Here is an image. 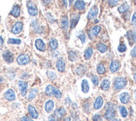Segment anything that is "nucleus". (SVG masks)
<instances>
[{"label":"nucleus","mask_w":136,"mask_h":121,"mask_svg":"<svg viewBox=\"0 0 136 121\" xmlns=\"http://www.w3.org/2000/svg\"><path fill=\"white\" fill-rule=\"evenodd\" d=\"M126 36L127 38H129V44H133L134 42H136V28H134V29L132 31H129V32L127 33Z\"/></svg>","instance_id":"6e6552de"},{"label":"nucleus","mask_w":136,"mask_h":121,"mask_svg":"<svg viewBox=\"0 0 136 121\" xmlns=\"http://www.w3.org/2000/svg\"><path fill=\"white\" fill-rule=\"evenodd\" d=\"M81 87H82V91L83 93H88V90H89V85H88V81L86 79H83L82 81V85H81Z\"/></svg>","instance_id":"5701e85b"},{"label":"nucleus","mask_w":136,"mask_h":121,"mask_svg":"<svg viewBox=\"0 0 136 121\" xmlns=\"http://www.w3.org/2000/svg\"><path fill=\"white\" fill-rule=\"evenodd\" d=\"M45 94L47 95H54L57 99H61L62 97V94L59 91V89L52 85L47 86V88L45 89Z\"/></svg>","instance_id":"f03ea898"},{"label":"nucleus","mask_w":136,"mask_h":121,"mask_svg":"<svg viewBox=\"0 0 136 121\" xmlns=\"http://www.w3.org/2000/svg\"><path fill=\"white\" fill-rule=\"evenodd\" d=\"M37 94H38V89H32V90L30 91V93H29V95H28V100L31 101L32 99H34L35 96L37 95Z\"/></svg>","instance_id":"7c9ffc66"},{"label":"nucleus","mask_w":136,"mask_h":121,"mask_svg":"<svg viewBox=\"0 0 136 121\" xmlns=\"http://www.w3.org/2000/svg\"><path fill=\"white\" fill-rule=\"evenodd\" d=\"M120 67V64L119 61H117V60H114V61H112V63L110 64V66H109V69L112 73H114L118 71V69H119Z\"/></svg>","instance_id":"4468645a"},{"label":"nucleus","mask_w":136,"mask_h":121,"mask_svg":"<svg viewBox=\"0 0 136 121\" xmlns=\"http://www.w3.org/2000/svg\"><path fill=\"white\" fill-rule=\"evenodd\" d=\"M97 49H98V50L99 52H101V53L106 52L107 49H108L107 46L105 45V44H99L98 45H97Z\"/></svg>","instance_id":"2f4dec72"},{"label":"nucleus","mask_w":136,"mask_h":121,"mask_svg":"<svg viewBox=\"0 0 136 121\" xmlns=\"http://www.w3.org/2000/svg\"><path fill=\"white\" fill-rule=\"evenodd\" d=\"M129 9V4H122L121 6H119V9H118V10H119V13H121V14H124V13L127 12Z\"/></svg>","instance_id":"cd10ccee"},{"label":"nucleus","mask_w":136,"mask_h":121,"mask_svg":"<svg viewBox=\"0 0 136 121\" xmlns=\"http://www.w3.org/2000/svg\"><path fill=\"white\" fill-rule=\"evenodd\" d=\"M93 120L94 121H103V120H102V117L100 116V114H99L94 115Z\"/></svg>","instance_id":"ea45409f"},{"label":"nucleus","mask_w":136,"mask_h":121,"mask_svg":"<svg viewBox=\"0 0 136 121\" xmlns=\"http://www.w3.org/2000/svg\"><path fill=\"white\" fill-rule=\"evenodd\" d=\"M119 99H120V101H121L123 104L129 103V94H128V93H123V94H120V96H119Z\"/></svg>","instance_id":"aec40b11"},{"label":"nucleus","mask_w":136,"mask_h":121,"mask_svg":"<svg viewBox=\"0 0 136 121\" xmlns=\"http://www.w3.org/2000/svg\"><path fill=\"white\" fill-rule=\"evenodd\" d=\"M95 23H99V20H98V19L95 20Z\"/></svg>","instance_id":"5fc2aeb1"},{"label":"nucleus","mask_w":136,"mask_h":121,"mask_svg":"<svg viewBox=\"0 0 136 121\" xmlns=\"http://www.w3.org/2000/svg\"><path fill=\"white\" fill-rule=\"evenodd\" d=\"M28 113H29L30 116L32 118H33V119H37V118L38 117V112L36 111L34 107L29 105V106L28 107Z\"/></svg>","instance_id":"dca6fc26"},{"label":"nucleus","mask_w":136,"mask_h":121,"mask_svg":"<svg viewBox=\"0 0 136 121\" xmlns=\"http://www.w3.org/2000/svg\"><path fill=\"white\" fill-rule=\"evenodd\" d=\"M119 112H120V114H121L124 118L127 117L128 111H127V109H125L124 106H120V107H119Z\"/></svg>","instance_id":"f704fd0d"},{"label":"nucleus","mask_w":136,"mask_h":121,"mask_svg":"<svg viewBox=\"0 0 136 121\" xmlns=\"http://www.w3.org/2000/svg\"><path fill=\"white\" fill-rule=\"evenodd\" d=\"M127 84V81L124 78L119 77L117 78L115 80H114V88L115 89V90H120L123 88H124L125 85Z\"/></svg>","instance_id":"7ed1b4c3"},{"label":"nucleus","mask_w":136,"mask_h":121,"mask_svg":"<svg viewBox=\"0 0 136 121\" xmlns=\"http://www.w3.org/2000/svg\"><path fill=\"white\" fill-rule=\"evenodd\" d=\"M54 106V102L52 100H48L46 102V104H45V110L48 113H50L52 110H53Z\"/></svg>","instance_id":"4be33fe9"},{"label":"nucleus","mask_w":136,"mask_h":121,"mask_svg":"<svg viewBox=\"0 0 136 121\" xmlns=\"http://www.w3.org/2000/svg\"><path fill=\"white\" fill-rule=\"evenodd\" d=\"M61 26L63 28V29H64L66 31L69 28V20H68V18L67 17H64L62 18V21H61Z\"/></svg>","instance_id":"393cba45"},{"label":"nucleus","mask_w":136,"mask_h":121,"mask_svg":"<svg viewBox=\"0 0 136 121\" xmlns=\"http://www.w3.org/2000/svg\"><path fill=\"white\" fill-rule=\"evenodd\" d=\"M77 59V54L74 51H69V59L70 61H75Z\"/></svg>","instance_id":"473e14b6"},{"label":"nucleus","mask_w":136,"mask_h":121,"mask_svg":"<svg viewBox=\"0 0 136 121\" xmlns=\"http://www.w3.org/2000/svg\"><path fill=\"white\" fill-rule=\"evenodd\" d=\"M97 72L99 74H103L105 72V68H104V65L102 64H98L97 66Z\"/></svg>","instance_id":"72a5a7b5"},{"label":"nucleus","mask_w":136,"mask_h":121,"mask_svg":"<svg viewBox=\"0 0 136 121\" xmlns=\"http://www.w3.org/2000/svg\"><path fill=\"white\" fill-rule=\"evenodd\" d=\"M109 86H110V82H109V79H104L102 81V84H101V89L103 90L106 91L108 90L109 89Z\"/></svg>","instance_id":"b1692460"},{"label":"nucleus","mask_w":136,"mask_h":121,"mask_svg":"<svg viewBox=\"0 0 136 121\" xmlns=\"http://www.w3.org/2000/svg\"><path fill=\"white\" fill-rule=\"evenodd\" d=\"M78 18H79V15H74L71 18V28H74L76 24L78 23Z\"/></svg>","instance_id":"c756f323"},{"label":"nucleus","mask_w":136,"mask_h":121,"mask_svg":"<svg viewBox=\"0 0 136 121\" xmlns=\"http://www.w3.org/2000/svg\"><path fill=\"white\" fill-rule=\"evenodd\" d=\"M32 27L34 29V31L36 33H42V28L40 26L38 25V23L36 22V21H33V22L32 23Z\"/></svg>","instance_id":"c85d7f7f"},{"label":"nucleus","mask_w":136,"mask_h":121,"mask_svg":"<svg viewBox=\"0 0 136 121\" xmlns=\"http://www.w3.org/2000/svg\"><path fill=\"white\" fill-rule=\"evenodd\" d=\"M35 46L37 49H38L39 51H44L46 49V46H45V44L43 43V41L42 39H37L35 41Z\"/></svg>","instance_id":"ddd939ff"},{"label":"nucleus","mask_w":136,"mask_h":121,"mask_svg":"<svg viewBox=\"0 0 136 121\" xmlns=\"http://www.w3.org/2000/svg\"><path fill=\"white\" fill-rule=\"evenodd\" d=\"M131 55H132V57H134V58L136 57V47H134V48L132 49Z\"/></svg>","instance_id":"a18cd8bd"},{"label":"nucleus","mask_w":136,"mask_h":121,"mask_svg":"<svg viewBox=\"0 0 136 121\" xmlns=\"http://www.w3.org/2000/svg\"><path fill=\"white\" fill-rule=\"evenodd\" d=\"M118 50H119V52H120V53L125 52V50H126V46H125V44H120L119 47H118Z\"/></svg>","instance_id":"e433bc0d"},{"label":"nucleus","mask_w":136,"mask_h":121,"mask_svg":"<svg viewBox=\"0 0 136 121\" xmlns=\"http://www.w3.org/2000/svg\"><path fill=\"white\" fill-rule=\"evenodd\" d=\"M47 74H48V77L51 79H54L56 78V74L54 72H51V71H48L47 72Z\"/></svg>","instance_id":"58836bf2"},{"label":"nucleus","mask_w":136,"mask_h":121,"mask_svg":"<svg viewBox=\"0 0 136 121\" xmlns=\"http://www.w3.org/2000/svg\"><path fill=\"white\" fill-rule=\"evenodd\" d=\"M64 121H71V118H70V117H66V118H64Z\"/></svg>","instance_id":"de8ad7c7"},{"label":"nucleus","mask_w":136,"mask_h":121,"mask_svg":"<svg viewBox=\"0 0 136 121\" xmlns=\"http://www.w3.org/2000/svg\"><path fill=\"white\" fill-rule=\"evenodd\" d=\"M92 83H93V85H95V86H97L99 85V78H98V76H96V75H94L93 77H92Z\"/></svg>","instance_id":"4c0bfd02"},{"label":"nucleus","mask_w":136,"mask_h":121,"mask_svg":"<svg viewBox=\"0 0 136 121\" xmlns=\"http://www.w3.org/2000/svg\"><path fill=\"white\" fill-rule=\"evenodd\" d=\"M112 121H120L119 119H113Z\"/></svg>","instance_id":"603ef678"},{"label":"nucleus","mask_w":136,"mask_h":121,"mask_svg":"<svg viewBox=\"0 0 136 121\" xmlns=\"http://www.w3.org/2000/svg\"><path fill=\"white\" fill-rule=\"evenodd\" d=\"M74 8L78 10H83L85 8V3L83 0H77L74 4Z\"/></svg>","instance_id":"6ab92c4d"},{"label":"nucleus","mask_w":136,"mask_h":121,"mask_svg":"<svg viewBox=\"0 0 136 121\" xmlns=\"http://www.w3.org/2000/svg\"><path fill=\"white\" fill-rule=\"evenodd\" d=\"M104 104V99L102 97L99 96L97 99H96V100L95 102V104H94V108H95V109H99L100 108L102 107V105Z\"/></svg>","instance_id":"a211bd4d"},{"label":"nucleus","mask_w":136,"mask_h":121,"mask_svg":"<svg viewBox=\"0 0 136 121\" xmlns=\"http://www.w3.org/2000/svg\"><path fill=\"white\" fill-rule=\"evenodd\" d=\"M65 113H66V111H65L64 108H59V109H57L54 111V114L58 117V119H60V118H62L65 114Z\"/></svg>","instance_id":"412c9836"},{"label":"nucleus","mask_w":136,"mask_h":121,"mask_svg":"<svg viewBox=\"0 0 136 121\" xmlns=\"http://www.w3.org/2000/svg\"><path fill=\"white\" fill-rule=\"evenodd\" d=\"M114 116H115V108H114V104L112 103H108L106 105V112L104 114V117L106 119L111 120L113 119Z\"/></svg>","instance_id":"f257e3e1"},{"label":"nucleus","mask_w":136,"mask_h":121,"mask_svg":"<svg viewBox=\"0 0 136 121\" xmlns=\"http://www.w3.org/2000/svg\"><path fill=\"white\" fill-rule=\"evenodd\" d=\"M108 2L109 5H111V6H115L119 2V0H108Z\"/></svg>","instance_id":"a19ab883"},{"label":"nucleus","mask_w":136,"mask_h":121,"mask_svg":"<svg viewBox=\"0 0 136 121\" xmlns=\"http://www.w3.org/2000/svg\"><path fill=\"white\" fill-rule=\"evenodd\" d=\"M56 67L59 71L60 72H64L65 69V63L64 60L63 59H59L58 61L56 62Z\"/></svg>","instance_id":"2eb2a0df"},{"label":"nucleus","mask_w":136,"mask_h":121,"mask_svg":"<svg viewBox=\"0 0 136 121\" xmlns=\"http://www.w3.org/2000/svg\"><path fill=\"white\" fill-rule=\"evenodd\" d=\"M49 121H55V117L54 115H50L49 117Z\"/></svg>","instance_id":"49530a36"},{"label":"nucleus","mask_w":136,"mask_h":121,"mask_svg":"<svg viewBox=\"0 0 136 121\" xmlns=\"http://www.w3.org/2000/svg\"><path fill=\"white\" fill-rule=\"evenodd\" d=\"M3 57H4L5 61L8 62V63H12L13 61H14V54L9 50H6L5 52H4V54H3Z\"/></svg>","instance_id":"1a4fd4ad"},{"label":"nucleus","mask_w":136,"mask_h":121,"mask_svg":"<svg viewBox=\"0 0 136 121\" xmlns=\"http://www.w3.org/2000/svg\"><path fill=\"white\" fill-rule=\"evenodd\" d=\"M21 121H33L30 118H28L27 116H24V117H22L21 118Z\"/></svg>","instance_id":"c03bdc74"},{"label":"nucleus","mask_w":136,"mask_h":121,"mask_svg":"<svg viewBox=\"0 0 136 121\" xmlns=\"http://www.w3.org/2000/svg\"><path fill=\"white\" fill-rule=\"evenodd\" d=\"M30 61V57L28 54H20L17 59V62L19 65H24Z\"/></svg>","instance_id":"20e7f679"},{"label":"nucleus","mask_w":136,"mask_h":121,"mask_svg":"<svg viewBox=\"0 0 136 121\" xmlns=\"http://www.w3.org/2000/svg\"><path fill=\"white\" fill-rule=\"evenodd\" d=\"M131 23H132V24H133V25H136V13H134V15H133Z\"/></svg>","instance_id":"37998d69"},{"label":"nucleus","mask_w":136,"mask_h":121,"mask_svg":"<svg viewBox=\"0 0 136 121\" xmlns=\"http://www.w3.org/2000/svg\"><path fill=\"white\" fill-rule=\"evenodd\" d=\"M0 43H1L2 44H3V43H4V42H3V38H2V37H0Z\"/></svg>","instance_id":"3c124183"},{"label":"nucleus","mask_w":136,"mask_h":121,"mask_svg":"<svg viewBox=\"0 0 136 121\" xmlns=\"http://www.w3.org/2000/svg\"><path fill=\"white\" fill-rule=\"evenodd\" d=\"M93 54V49L92 48H88L84 52V54H83V57H84L85 59H89L91 56Z\"/></svg>","instance_id":"bb28decb"},{"label":"nucleus","mask_w":136,"mask_h":121,"mask_svg":"<svg viewBox=\"0 0 136 121\" xmlns=\"http://www.w3.org/2000/svg\"><path fill=\"white\" fill-rule=\"evenodd\" d=\"M101 30V27L100 26H95L94 28H92V29H91V31L89 32V34H88V36H89V38H93L94 37H96L99 33L100 32Z\"/></svg>","instance_id":"f8f14e48"},{"label":"nucleus","mask_w":136,"mask_h":121,"mask_svg":"<svg viewBox=\"0 0 136 121\" xmlns=\"http://www.w3.org/2000/svg\"><path fill=\"white\" fill-rule=\"evenodd\" d=\"M13 16L15 17V18H18L19 17L20 15V7L19 5H14V7H13V9L11 10V13H10Z\"/></svg>","instance_id":"f3484780"},{"label":"nucleus","mask_w":136,"mask_h":121,"mask_svg":"<svg viewBox=\"0 0 136 121\" xmlns=\"http://www.w3.org/2000/svg\"><path fill=\"white\" fill-rule=\"evenodd\" d=\"M66 2H67V0H64V7H65V8L67 7V4H66Z\"/></svg>","instance_id":"8fccbe9b"},{"label":"nucleus","mask_w":136,"mask_h":121,"mask_svg":"<svg viewBox=\"0 0 136 121\" xmlns=\"http://www.w3.org/2000/svg\"><path fill=\"white\" fill-rule=\"evenodd\" d=\"M98 13H99V9L97 7H92L88 12V19H94L96 16L98 15Z\"/></svg>","instance_id":"9b49d317"},{"label":"nucleus","mask_w":136,"mask_h":121,"mask_svg":"<svg viewBox=\"0 0 136 121\" xmlns=\"http://www.w3.org/2000/svg\"><path fill=\"white\" fill-rule=\"evenodd\" d=\"M49 46L52 50H55L58 48V41L55 38H51L50 42H49Z\"/></svg>","instance_id":"a878e982"},{"label":"nucleus","mask_w":136,"mask_h":121,"mask_svg":"<svg viewBox=\"0 0 136 121\" xmlns=\"http://www.w3.org/2000/svg\"><path fill=\"white\" fill-rule=\"evenodd\" d=\"M78 38H79L80 40L82 41V43L83 44V43H84V42H85V34H84V33H81V34L78 35Z\"/></svg>","instance_id":"79ce46f5"},{"label":"nucleus","mask_w":136,"mask_h":121,"mask_svg":"<svg viewBox=\"0 0 136 121\" xmlns=\"http://www.w3.org/2000/svg\"><path fill=\"white\" fill-rule=\"evenodd\" d=\"M69 4H70V5H71V4H73V0H70V1H69Z\"/></svg>","instance_id":"864d4df0"},{"label":"nucleus","mask_w":136,"mask_h":121,"mask_svg":"<svg viewBox=\"0 0 136 121\" xmlns=\"http://www.w3.org/2000/svg\"><path fill=\"white\" fill-rule=\"evenodd\" d=\"M28 11L31 16H35L38 14V9L32 2H28Z\"/></svg>","instance_id":"423d86ee"},{"label":"nucleus","mask_w":136,"mask_h":121,"mask_svg":"<svg viewBox=\"0 0 136 121\" xmlns=\"http://www.w3.org/2000/svg\"><path fill=\"white\" fill-rule=\"evenodd\" d=\"M8 43L11 44H20L21 40L20 39H16V38H9V41H8Z\"/></svg>","instance_id":"c9c22d12"},{"label":"nucleus","mask_w":136,"mask_h":121,"mask_svg":"<svg viewBox=\"0 0 136 121\" xmlns=\"http://www.w3.org/2000/svg\"><path fill=\"white\" fill-rule=\"evenodd\" d=\"M23 29V23L21 22H17L14 25V27L12 28V33H14V34H17V33H19Z\"/></svg>","instance_id":"9d476101"},{"label":"nucleus","mask_w":136,"mask_h":121,"mask_svg":"<svg viewBox=\"0 0 136 121\" xmlns=\"http://www.w3.org/2000/svg\"><path fill=\"white\" fill-rule=\"evenodd\" d=\"M18 85H19V88L21 92V94H22L23 96H25L26 94H27V89L28 87V83L24 82V81H19Z\"/></svg>","instance_id":"39448f33"},{"label":"nucleus","mask_w":136,"mask_h":121,"mask_svg":"<svg viewBox=\"0 0 136 121\" xmlns=\"http://www.w3.org/2000/svg\"><path fill=\"white\" fill-rule=\"evenodd\" d=\"M50 1H51V0H43V2L45 3L46 4H49V3H50Z\"/></svg>","instance_id":"09e8293b"},{"label":"nucleus","mask_w":136,"mask_h":121,"mask_svg":"<svg viewBox=\"0 0 136 121\" xmlns=\"http://www.w3.org/2000/svg\"><path fill=\"white\" fill-rule=\"evenodd\" d=\"M4 98L9 101H14L16 99V96H15V92L13 90V89H9L6 93L4 94Z\"/></svg>","instance_id":"0eeeda50"},{"label":"nucleus","mask_w":136,"mask_h":121,"mask_svg":"<svg viewBox=\"0 0 136 121\" xmlns=\"http://www.w3.org/2000/svg\"><path fill=\"white\" fill-rule=\"evenodd\" d=\"M2 81H3V80H2V78H0V84H1V83H2Z\"/></svg>","instance_id":"4d7b16f0"},{"label":"nucleus","mask_w":136,"mask_h":121,"mask_svg":"<svg viewBox=\"0 0 136 121\" xmlns=\"http://www.w3.org/2000/svg\"><path fill=\"white\" fill-rule=\"evenodd\" d=\"M134 80L136 81V73H135V74H134Z\"/></svg>","instance_id":"6e6d98bb"}]
</instances>
